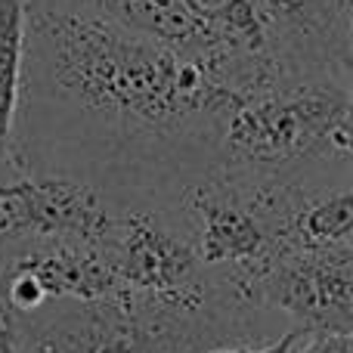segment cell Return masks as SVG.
<instances>
[{
  "mask_svg": "<svg viewBox=\"0 0 353 353\" xmlns=\"http://www.w3.org/2000/svg\"><path fill=\"white\" fill-rule=\"evenodd\" d=\"M232 99L205 62L171 43L97 12L25 0L12 171L174 217L180 195L217 168Z\"/></svg>",
  "mask_w": 353,
  "mask_h": 353,
  "instance_id": "cell-1",
  "label": "cell"
},
{
  "mask_svg": "<svg viewBox=\"0 0 353 353\" xmlns=\"http://www.w3.org/2000/svg\"><path fill=\"white\" fill-rule=\"evenodd\" d=\"M350 109L344 74L279 72L223 112L217 168L301 186L350 183Z\"/></svg>",
  "mask_w": 353,
  "mask_h": 353,
  "instance_id": "cell-2",
  "label": "cell"
},
{
  "mask_svg": "<svg viewBox=\"0 0 353 353\" xmlns=\"http://www.w3.org/2000/svg\"><path fill=\"white\" fill-rule=\"evenodd\" d=\"M12 353H205L223 344L195 325L124 310L112 301H43L6 316Z\"/></svg>",
  "mask_w": 353,
  "mask_h": 353,
  "instance_id": "cell-3",
  "label": "cell"
},
{
  "mask_svg": "<svg viewBox=\"0 0 353 353\" xmlns=\"http://www.w3.org/2000/svg\"><path fill=\"white\" fill-rule=\"evenodd\" d=\"M254 301L304 329L353 332V248H285L254 285Z\"/></svg>",
  "mask_w": 353,
  "mask_h": 353,
  "instance_id": "cell-4",
  "label": "cell"
},
{
  "mask_svg": "<svg viewBox=\"0 0 353 353\" xmlns=\"http://www.w3.org/2000/svg\"><path fill=\"white\" fill-rule=\"evenodd\" d=\"M279 72L353 74L350 0H261Z\"/></svg>",
  "mask_w": 353,
  "mask_h": 353,
  "instance_id": "cell-5",
  "label": "cell"
},
{
  "mask_svg": "<svg viewBox=\"0 0 353 353\" xmlns=\"http://www.w3.org/2000/svg\"><path fill=\"white\" fill-rule=\"evenodd\" d=\"M25 50V0H0V183L16 180L12 171V124Z\"/></svg>",
  "mask_w": 353,
  "mask_h": 353,
  "instance_id": "cell-6",
  "label": "cell"
},
{
  "mask_svg": "<svg viewBox=\"0 0 353 353\" xmlns=\"http://www.w3.org/2000/svg\"><path fill=\"white\" fill-rule=\"evenodd\" d=\"M288 353H353V332H329V329H304L298 325Z\"/></svg>",
  "mask_w": 353,
  "mask_h": 353,
  "instance_id": "cell-7",
  "label": "cell"
},
{
  "mask_svg": "<svg viewBox=\"0 0 353 353\" xmlns=\"http://www.w3.org/2000/svg\"><path fill=\"white\" fill-rule=\"evenodd\" d=\"M294 335H298V325L288 323L279 335L263 341V344H232V347H217V350H205V353H288Z\"/></svg>",
  "mask_w": 353,
  "mask_h": 353,
  "instance_id": "cell-8",
  "label": "cell"
},
{
  "mask_svg": "<svg viewBox=\"0 0 353 353\" xmlns=\"http://www.w3.org/2000/svg\"><path fill=\"white\" fill-rule=\"evenodd\" d=\"M0 353H12L10 344V323H6V313L0 310Z\"/></svg>",
  "mask_w": 353,
  "mask_h": 353,
  "instance_id": "cell-9",
  "label": "cell"
},
{
  "mask_svg": "<svg viewBox=\"0 0 353 353\" xmlns=\"http://www.w3.org/2000/svg\"><path fill=\"white\" fill-rule=\"evenodd\" d=\"M6 189H10V183H0V195H3V192H6Z\"/></svg>",
  "mask_w": 353,
  "mask_h": 353,
  "instance_id": "cell-10",
  "label": "cell"
}]
</instances>
